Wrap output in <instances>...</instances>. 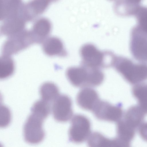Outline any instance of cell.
<instances>
[{"instance_id":"4fadbf2b","label":"cell","mask_w":147,"mask_h":147,"mask_svg":"<svg viewBox=\"0 0 147 147\" xmlns=\"http://www.w3.org/2000/svg\"><path fill=\"white\" fill-rule=\"evenodd\" d=\"M51 29V23L48 19L41 18L36 20L30 30L35 43H42L48 37Z\"/></svg>"},{"instance_id":"d4e9b609","label":"cell","mask_w":147,"mask_h":147,"mask_svg":"<svg viewBox=\"0 0 147 147\" xmlns=\"http://www.w3.org/2000/svg\"><path fill=\"white\" fill-rule=\"evenodd\" d=\"M138 132L143 140L147 142V122L142 123L139 127Z\"/></svg>"},{"instance_id":"30bf717a","label":"cell","mask_w":147,"mask_h":147,"mask_svg":"<svg viewBox=\"0 0 147 147\" xmlns=\"http://www.w3.org/2000/svg\"><path fill=\"white\" fill-rule=\"evenodd\" d=\"M24 5L22 0H0V20L22 16Z\"/></svg>"},{"instance_id":"cb8c5ba5","label":"cell","mask_w":147,"mask_h":147,"mask_svg":"<svg viewBox=\"0 0 147 147\" xmlns=\"http://www.w3.org/2000/svg\"><path fill=\"white\" fill-rule=\"evenodd\" d=\"M0 126L3 127L7 126L10 121V113L9 110L7 107L3 105L1 106Z\"/></svg>"},{"instance_id":"44dd1931","label":"cell","mask_w":147,"mask_h":147,"mask_svg":"<svg viewBox=\"0 0 147 147\" xmlns=\"http://www.w3.org/2000/svg\"><path fill=\"white\" fill-rule=\"evenodd\" d=\"M15 69L13 59L9 56L2 55L0 58V78H7L13 74Z\"/></svg>"},{"instance_id":"ac0fdd59","label":"cell","mask_w":147,"mask_h":147,"mask_svg":"<svg viewBox=\"0 0 147 147\" xmlns=\"http://www.w3.org/2000/svg\"><path fill=\"white\" fill-rule=\"evenodd\" d=\"M117 137L125 147H128L134 137L135 129L128 125L123 119H121L117 122Z\"/></svg>"},{"instance_id":"9c48e42d","label":"cell","mask_w":147,"mask_h":147,"mask_svg":"<svg viewBox=\"0 0 147 147\" xmlns=\"http://www.w3.org/2000/svg\"><path fill=\"white\" fill-rule=\"evenodd\" d=\"M90 68L84 66L71 67L67 70V77L70 83L77 87L88 86Z\"/></svg>"},{"instance_id":"5bb4252c","label":"cell","mask_w":147,"mask_h":147,"mask_svg":"<svg viewBox=\"0 0 147 147\" xmlns=\"http://www.w3.org/2000/svg\"><path fill=\"white\" fill-rule=\"evenodd\" d=\"M26 22L21 16H19L3 21L0 27L1 34L10 37L25 30Z\"/></svg>"},{"instance_id":"7a4b0ae2","label":"cell","mask_w":147,"mask_h":147,"mask_svg":"<svg viewBox=\"0 0 147 147\" xmlns=\"http://www.w3.org/2000/svg\"><path fill=\"white\" fill-rule=\"evenodd\" d=\"M80 52L83 66L98 68L110 66L111 55L110 52L101 51L91 44L83 45Z\"/></svg>"},{"instance_id":"d6986e66","label":"cell","mask_w":147,"mask_h":147,"mask_svg":"<svg viewBox=\"0 0 147 147\" xmlns=\"http://www.w3.org/2000/svg\"><path fill=\"white\" fill-rule=\"evenodd\" d=\"M39 93L41 99L51 104L53 103L59 95L58 87L51 82L43 83L40 87Z\"/></svg>"},{"instance_id":"484cf974","label":"cell","mask_w":147,"mask_h":147,"mask_svg":"<svg viewBox=\"0 0 147 147\" xmlns=\"http://www.w3.org/2000/svg\"><path fill=\"white\" fill-rule=\"evenodd\" d=\"M51 2H55L58 1L59 0H50Z\"/></svg>"},{"instance_id":"5b68a950","label":"cell","mask_w":147,"mask_h":147,"mask_svg":"<svg viewBox=\"0 0 147 147\" xmlns=\"http://www.w3.org/2000/svg\"><path fill=\"white\" fill-rule=\"evenodd\" d=\"M90 133L91 124L89 119L82 115H74L69 131L70 141L76 143L82 142L88 138Z\"/></svg>"},{"instance_id":"8992f818","label":"cell","mask_w":147,"mask_h":147,"mask_svg":"<svg viewBox=\"0 0 147 147\" xmlns=\"http://www.w3.org/2000/svg\"><path fill=\"white\" fill-rule=\"evenodd\" d=\"M130 34L129 47L132 56L140 62H147V34L136 26Z\"/></svg>"},{"instance_id":"ba28073f","label":"cell","mask_w":147,"mask_h":147,"mask_svg":"<svg viewBox=\"0 0 147 147\" xmlns=\"http://www.w3.org/2000/svg\"><path fill=\"white\" fill-rule=\"evenodd\" d=\"M52 112L53 117L56 121L65 122L71 118L73 111L71 98L67 95H59L53 102Z\"/></svg>"},{"instance_id":"52a82bcc","label":"cell","mask_w":147,"mask_h":147,"mask_svg":"<svg viewBox=\"0 0 147 147\" xmlns=\"http://www.w3.org/2000/svg\"><path fill=\"white\" fill-rule=\"evenodd\" d=\"M98 119L111 122H118L123 115V111L120 105H112L109 102L100 100L92 110Z\"/></svg>"},{"instance_id":"6da1fadb","label":"cell","mask_w":147,"mask_h":147,"mask_svg":"<svg viewBox=\"0 0 147 147\" xmlns=\"http://www.w3.org/2000/svg\"><path fill=\"white\" fill-rule=\"evenodd\" d=\"M126 81L136 84L147 80V63H134L127 57L115 55L112 64Z\"/></svg>"},{"instance_id":"8fae6325","label":"cell","mask_w":147,"mask_h":147,"mask_svg":"<svg viewBox=\"0 0 147 147\" xmlns=\"http://www.w3.org/2000/svg\"><path fill=\"white\" fill-rule=\"evenodd\" d=\"M51 2L50 0H32L24 4L22 16L26 21H30L43 13Z\"/></svg>"},{"instance_id":"9a60e30c","label":"cell","mask_w":147,"mask_h":147,"mask_svg":"<svg viewBox=\"0 0 147 147\" xmlns=\"http://www.w3.org/2000/svg\"><path fill=\"white\" fill-rule=\"evenodd\" d=\"M42 44L43 51L48 56L64 57L67 55L63 42L57 37H48Z\"/></svg>"},{"instance_id":"e0dca14e","label":"cell","mask_w":147,"mask_h":147,"mask_svg":"<svg viewBox=\"0 0 147 147\" xmlns=\"http://www.w3.org/2000/svg\"><path fill=\"white\" fill-rule=\"evenodd\" d=\"M145 114L138 105L133 106L127 110L123 119L128 125L136 129L142 123Z\"/></svg>"},{"instance_id":"3957f363","label":"cell","mask_w":147,"mask_h":147,"mask_svg":"<svg viewBox=\"0 0 147 147\" xmlns=\"http://www.w3.org/2000/svg\"><path fill=\"white\" fill-rule=\"evenodd\" d=\"M45 119L40 114L31 112L23 127L24 137L26 142L36 144L42 142L45 136L42 125Z\"/></svg>"},{"instance_id":"7402d4cb","label":"cell","mask_w":147,"mask_h":147,"mask_svg":"<svg viewBox=\"0 0 147 147\" xmlns=\"http://www.w3.org/2000/svg\"><path fill=\"white\" fill-rule=\"evenodd\" d=\"M134 16L137 22L136 26L147 34V7L140 5Z\"/></svg>"},{"instance_id":"603a6c76","label":"cell","mask_w":147,"mask_h":147,"mask_svg":"<svg viewBox=\"0 0 147 147\" xmlns=\"http://www.w3.org/2000/svg\"><path fill=\"white\" fill-rule=\"evenodd\" d=\"M51 104L41 99L36 101L31 108V111L39 114L46 118L49 114Z\"/></svg>"},{"instance_id":"ffe728a7","label":"cell","mask_w":147,"mask_h":147,"mask_svg":"<svg viewBox=\"0 0 147 147\" xmlns=\"http://www.w3.org/2000/svg\"><path fill=\"white\" fill-rule=\"evenodd\" d=\"M132 93L138 100V105L147 114V83L135 84L132 89Z\"/></svg>"},{"instance_id":"277c9868","label":"cell","mask_w":147,"mask_h":147,"mask_svg":"<svg viewBox=\"0 0 147 147\" xmlns=\"http://www.w3.org/2000/svg\"><path fill=\"white\" fill-rule=\"evenodd\" d=\"M34 43L30 31L25 29L20 33L8 37L3 45L2 54L10 56L26 49Z\"/></svg>"},{"instance_id":"2e32d148","label":"cell","mask_w":147,"mask_h":147,"mask_svg":"<svg viewBox=\"0 0 147 147\" xmlns=\"http://www.w3.org/2000/svg\"><path fill=\"white\" fill-rule=\"evenodd\" d=\"M88 139L87 144L90 147H123L117 137L109 139L97 132L91 134Z\"/></svg>"},{"instance_id":"7c38bea8","label":"cell","mask_w":147,"mask_h":147,"mask_svg":"<svg viewBox=\"0 0 147 147\" xmlns=\"http://www.w3.org/2000/svg\"><path fill=\"white\" fill-rule=\"evenodd\" d=\"M76 99L78 104L81 108L92 111L100 100L96 90L88 87L83 88L80 91Z\"/></svg>"}]
</instances>
